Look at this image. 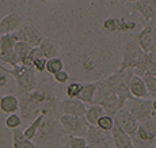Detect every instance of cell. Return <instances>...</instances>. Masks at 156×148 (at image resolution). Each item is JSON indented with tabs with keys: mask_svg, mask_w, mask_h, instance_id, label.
<instances>
[{
	"mask_svg": "<svg viewBox=\"0 0 156 148\" xmlns=\"http://www.w3.org/2000/svg\"><path fill=\"white\" fill-rule=\"evenodd\" d=\"M136 41L139 42V45L141 46V49L145 53H149L154 50L155 38H154V25H152V20L143 27L141 31L137 33Z\"/></svg>",
	"mask_w": 156,
	"mask_h": 148,
	"instance_id": "14",
	"label": "cell"
},
{
	"mask_svg": "<svg viewBox=\"0 0 156 148\" xmlns=\"http://www.w3.org/2000/svg\"><path fill=\"white\" fill-rule=\"evenodd\" d=\"M136 29V23L134 22H128L124 18H119V25H118V31H132Z\"/></svg>",
	"mask_w": 156,
	"mask_h": 148,
	"instance_id": "36",
	"label": "cell"
},
{
	"mask_svg": "<svg viewBox=\"0 0 156 148\" xmlns=\"http://www.w3.org/2000/svg\"><path fill=\"white\" fill-rule=\"evenodd\" d=\"M22 25H23V18L18 13H15V11H11L3 19H0V35L12 34Z\"/></svg>",
	"mask_w": 156,
	"mask_h": 148,
	"instance_id": "15",
	"label": "cell"
},
{
	"mask_svg": "<svg viewBox=\"0 0 156 148\" xmlns=\"http://www.w3.org/2000/svg\"><path fill=\"white\" fill-rule=\"evenodd\" d=\"M4 124H5V126H7L8 129L14 131V129L20 128V125L23 124V121H22V117H20V114H18V113H11V114H8V116L5 117Z\"/></svg>",
	"mask_w": 156,
	"mask_h": 148,
	"instance_id": "29",
	"label": "cell"
},
{
	"mask_svg": "<svg viewBox=\"0 0 156 148\" xmlns=\"http://www.w3.org/2000/svg\"><path fill=\"white\" fill-rule=\"evenodd\" d=\"M58 117L60 116H50V114H46L44 117L42 124L34 137V141L38 147H58V143L62 140V136L67 135L62 126L60 125Z\"/></svg>",
	"mask_w": 156,
	"mask_h": 148,
	"instance_id": "2",
	"label": "cell"
},
{
	"mask_svg": "<svg viewBox=\"0 0 156 148\" xmlns=\"http://www.w3.org/2000/svg\"><path fill=\"white\" fill-rule=\"evenodd\" d=\"M7 83H8L7 74H5V75H2V76H0V87H4V86H7Z\"/></svg>",
	"mask_w": 156,
	"mask_h": 148,
	"instance_id": "39",
	"label": "cell"
},
{
	"mask_svg": "<svg viewBox=\"0 0 156 148\" xmlns=\"http://www.w3.org/2000/svg\"><path fill=\"white\" fill-rule=\"evenodd\" d=\"M82 87L83 84L79 83V81H72L67 86V88H65V94H67L68 98H77L80 94V91H82Z\"/></svg>",
	"mask_w": 156,
	"mask_h": 148,
	"instance_id": "32",
	"label": "cell"
},
{
	"mask_svg": "<svg viewBox=\"0 0 156 148\" xmlns=\"http://www.w3.org/2000/svg\"><path fill=\"white\" fill-rule=\"evenodd\" d=\"M0 61L4 63V64L11 65V67H15V65L20 64L19 56H18V53L15 52V49L10 50V52H7L4 54H2V56H0Z\"/></svg>",
	"mask_w": 156,
	"mask_h": 148,
	"instance_id": "30",
	"label": "cell"
},
{
	"mask_svg": "<svg viewBox=\"0 0 156 148\" xmlns=\"http://www.w3.org/2000/svg\"><path fill=\"white\" fill-rule=\"evenodd\" d=\"M152 109H154V111H155V114H156V98L152 99Z\"/></svg>",
	"mask_w": 156,
	"mask_h": 148,
	"instance_id": "41",
	"label": "cell"
},
{
	"mask_svg": "<svg viewBox=\"0 0 156 148\" xmlns=\"http://www.w3.org/2000/svg\"><path fill=\"white\" fill-rule=\"evenodd\" d=\"M38 3H50V2H62V0H34Z\"/></svg>",
	"mask_w": 156,
	"mask_h": 148,
	"instance_id": "40",
	"label": "cell"
},
{
	"mask_svg": "<svg viewBox=\"0 0 156 148\" xmlns=\"http://www.w3.org/2000/svg\"><path fill=\"white\" fill-rule=\"evenodd\" d=\"M156 139V116L149 121L139 125L134 144L137 148H154V140Z\"/></svg>",
	"mask_w": 156,
	"mask_h": 148,
	"instance_id": "8",
	"label": "cell"
},
{
	"mask_svg": "<svg viewBox=\"0 0 156 148\" xmlns=\"http://www.w3.org/2000/svg\"><path fill=\"white\" fill-rule=\"evenodd\" d=\"M64 67V63L60 57H52V59H48V63H46V72L49 75H55L57 72H60Z\"/></svg>",
	"mask_w": 156,
	"mask_h": 148,
	"instance_id": "28",
	"label": "cell"
},
{
	"mask_svg": "<svg viewBox=\"0 0 156 148\" xmlns=\"http://www.w3.org/2000/svg\"><path fill=\"white\" fill-rule=\"evenodd\" d=\"M145 52L141 49V46L139 45V42L136 41V38L129 37L125 41L124 46V53H122V60L119 64L118 69H136L144 63L145 59Z\"/></svg>",
	"mask_w": 156,
	"mask_h": 148,
	"instance_id": "5",
	"label": "cell"
},
{
	"mask_svg": "<svg viewBox=\"0 0 156 148\" xmlns=\"http://www.w3.org/2000/svg\"><path fill=\"white\" fill-rule=\"evenodd\" d=\"M105 109L98 103H91L88 107H87V111L84 114V118L88 125H97L98 121H99L101 117L105 116Z\"/></svg>",
	"mask_w": 156,
	"mask_h": 148,
	"instance_id": "21",
	"label": "cell"
},
{
	"mask_svg": "<svg viewBox=\"0 0 156 148\" xmlns=\"http://www.w3.org/2000/svg\"><path fill=\"white\" fill-rule=\"evenodd\" d=\"M141 78L144 79V81H145V86H147V88H148L149 96L156 98V75L149 71H145Z\"/></svg>",
	"mask_w": 156,
	"mask_h": 148,
	"instance_id": "26",
	"label": "cell"
},
{
	"mask_svg": "<svg viewBox=\"0 0 156 148\" xmlns=\"http://www.w3.org/2000/svg\"><path fill=\"white\" fill-rule=\"evenodd\" d=\"M14 35L16 37L18 41L26 42V44H29L31 48L40 46V44L45 38L42 35V31H41V30L31 22L22 25L14 33Z\"/></svg>",
	"mask_w": 156,
	"mask_h": 148,
	"instance_id": "10",
	"label": "cell"
},
{
	"mask_svg": "<svg viewBox=\"0 0 156 148\" xmlns=\"http://www.w3.org/2000/svg\"><path fill=\"white\" fill-rule=\"evenodd\" d=\"M118 25H119V18H107L103 20L102 29L107 33H115L118 31Z\"/></svg>",
	"mask_w": 156,
	"mask_h": 148,
	"instance_id": "33",
	"label": "cell"
},
{
	"mask_svg": "<svg viewBox=\"0 0 156 148\" xmlns=\"http://www.w3.org/2000/svg\"><path fill=\"white\" fill-rule=\"evenodd\" d=\"M154 147L156 148V139H155V140H154Z\"/></svg>",
	"mask_w": 156,
	"mask_h": 148,
	"instance_id": "45",
	"label": "cell"
},
{
	"mask_svg": "<svg viewBox=\"0 0 156 148\" xmlns=\"http://www.w3.org/2000/svg\"><path fill=\"white\" fill-rule=\"evenodd\" d=\"M83 68L86 69V71H94V68H95V63H94V60L92 59H87L84 63H83Z\"/></svg>",
	"mask_w": 156,
	"mask_h": 148,
	"instance_id": "38",
	"label": "cell"
},
{
	"mask_svg": "<svg viewBox=\"0 0 156 148\" xmlns=\"http://www.w3.org/2000/svg\"><path fill=\"white\" fill-rule=\"evenodd\" d=\"M154 148H155V147H154Z\"/></svg>",
	"mask_w": 156,
	"mask_h": 148,
	"instance_id": "48",
	"label": "cell"
},
{
	"mask_svg": "<svg viewBox=\"0 0 156 148\" xmlns=\"http://www.w3.org/2000/svg\"><path fill=\"white\" fill-rule=\"evenodd\" d=\"M12 148H40L33 140L25 136L19 128L12 131Z\"/></svg>",
	"mask_w": 156,
	"mask_h": 148,
	"instance_id": "20",
	"label": "cell"
},
{
	"mask_svg": "<svg viewBox=\"0 0 156 148\" xmlns=\"http://www.w3.org/2000/svg\"><path fill=\"white\" fill-rule=\"evenodd\" d=\"M16 37L12 34H4V35H0V56L10 50L15 49V45H16Z\"/></svg>",
	"mask_w": 156,
	"mask_h": 148,
	"instance_id": "23",
	"label": "cell"
},
{
	"mask_svg": "<svg viewBox=\"0 0 156 148\" xmlns=\"http://www.w3.org/2000/svg\"><path fill=\"white\" fill-rule=\"evenodd\" d=\"M114 148H115V147H114Z\"/></svg>",
	"mask_w": 156,
	"mask_h": 148,
	"instance_id": "46",
	"label": "cell"
},
{
	"mask_svg": "<svg viewBox=\"0 0 156 148\" xmlns=\"http://www.w3.org/2000/svg\"><path fill=\"white\" fill-rule=\"evenodd\" d=\"M44 117H45V114H44V113H41L40 116L37 117V118H34V120H33V121L30 122V124H27V126H26V129H25V131H23V133H25L26 137L30 139V140H34L35 135H37L38 129H40L41 124H42Z\"/></svg>",
	"mask_w": 156,
	"mask_h": 148,
	"instance_id": "24",
	"label": "cell"
},
{
	"mask_svg": "<svg viewBox=\"0 0 156 148\" xmlns=\"http://www.w3.org/2000/svg\"><path fill=\"white\" fill-rule=\"evenodd\" d=\"M152 52H155V53H156V44H155V46H154V50H152Z\"/></svg>",
	"mask_w": 156,
	"mask_h": 148,
	"instance_id": "44",
	"label": "cell"
},
{
	"mask_svg": "<svg viewBox=\"0 0 156 148\" xmlns=\"http://www.w3.org/2000/svg\"><path fill=\"white\" fill-rule=\"evenodd\" d=\"M58 114H72V116H79V117H84L87 106L84 102H82L77 98H68V99H62L58 102Z\"/></svg>",
	"mask_w": 156,
	"mask_h": 148,
	"instance_id": "13",
	"label": "cell"
},
{
	"mask_svg": "<svg viewBox=\"0 0 156 148\" xmlns=\"http://www.w3.org/2000/svg\"><path fill=\"white\" fill-rule=\"evenodd\" d=\"M132 10L137 11L148 23L156 18V0H140L137 3H133Z\"/></svg>",
	"mask_w": 156,
	"mask_h": 148,
	"instance_id": "16",
	"label": "cell"
},
{
	"mask_svg": "<svg viewBox=\"0 0 156 148\" xmlns=\"http://www.w3.org/2000/svg\"><path fill=\"white\" fill-rule=\"evenodd\" d=\"M86 139L90 148H112L110 144H113L112 133L102 131L97 125H88Z\"/></svg>",
	"mask_w": 156,
	"mask_h": 148,
	"instance_id": "11",
	"label": "cell"
},
{
	"mask_svg": "<svg viewBox=\"0 0 156 148\" xmlns=\"http://www.w3.org/2000/svg\"><path fill=\"white\" fill-rule=\"evenodd\" d=\"M31 49H33V48L30 46L29 44L23 42V41H18L16 45H15V52L18 53V56H19V60H20V61H22V59H23L25 56H27Z\"/></svg>",
	"mask_w": 156,
	"mask_h": 148,
	"instance_id": "34",
	"label": "cell"
},
{
	"mask_svg": "<svg viewBox=\"0 0 156 148\" xmlns=\"http://www.w3.org/2000/svg\"><path fill=\"white\" fill-rule=\"evenodd\" d=\"M97 94V81H90V83H83L82 91H80L77 99L84 102L86 105L94 103V98Z\"/></svg>",
	"mask_w": 156,
	"mask_h": 148,
	"instance_id": "22",
	"label": "cell"
},
{
	"mask_svg": "<svg viewBox=\"0 0 156 148\" xmlns=\"http://www.w3.org/2000/svg\"><path fill=\"white\" fill-rule=\"evenodd\" d=\"M53 79H55L56 83L64 84V83H67V81H69V75H68V72H65L64 69H61L60 72L53 75Z\"/></svg>",
	"mask_w": 156,
	"mask_h": 148,
	"instance_id": "37",
	"label": "cell"
},
{
	"mask_svg": "<svg viewBox=\"0 0 156 148\" xmlns=\"http://www.w3.org/2000/svg\"><path fill=\"white\" fill-rule=\"evenodd\" d=\"M129 91H130V95L133 98H143V99L149 98V92L145 86V81L139 75H133L132 76L130 83H129Z\"/></svg>",
	"mask_w": 156,
	"mask_h": 148,
	"instance_id": "18",
	"label": "cell"
},
{
	"mask_svg": "<svg viewBox=\"0 0 156 148\" xmlns=\"http://www.w3.org/2000/svg\"><path fill=\"white\" fill-rule=\"evenodd\" d=\"M114 120H115V124L118 126H121L126 133L130 136L132 139H136V135H137V129H139V125L140 122L132 116L130 113L126 110V109H119L118 113L114 116Z\"/></svg>",
	"mask_w": 156,
	"mask_h": 148,
	"instance_id": "12",
	"label": "cell"
},
{
	"mask_svg": "<svg viewBox=\"0 0 156 148\" xmlns=\"http://www.w3.org/2000/svg\"><path fill=\"white\" fill-rule=\"evenodd\" d=\"M60 148H71V147H69V146H68V144H67V143H64V144H62V146H61V147H60Z\"/></svg>",
	"mask_w": 156,
	"mask_h": 148,
	"instance_id": "43",
	"label": "cell"
},
{
	"mask_svg": "<svg viewBox=\"0 0 156 148\" xmlns=\"http://www.w3.org/2000/svg\"><path fill=\"white\" fill-rule=\"evenodd\" d=\"M65 143H67L71 148H88V143H87L86 136L68 135Z\"/></svg>",
	"mask_w": 156,
	"mask_h": 148,
	"instance_id": "27",
	"label": "cell"
},
{
	"mask_svg": "<svg viewBox=\"0 0 156 148\" xmlns=\"http://www.w3.org/2000/svg\"><path fill=\"white\" fill-rule=\"evenodd\" d=\"M88 148H90V147H88Z\"/></svg>",
	"mask_w": 156,
	"mask_h": 148,
	"instance_id": "47",
	"label": "cell"
},
{
	"mask_svg": "<svg viewBox=\"0 0 156 148\" xmlns=\"http://www.w3.org/2000/svg\"><path fill=\"white\" fill-rule=\"evenodd\" d=\"M0 110L5 114L18 113L19 111V99L14 94L3 95L0 98Z\"/></svg>",
	"mask_w": 156,
	"mask_h": 148,
	"instance_id": "19",
	"label": "cell"
},
{
	"mask_svg": "<svg viewBox=\"0 0 156 148\" xmlns=\"http://www.w3.org/2000/svg\"><path fill=\"white\" fill-rule=\"evenodd\" d=\"M114 125H115V120H114L113 116H109V114H105L103 117H101L97 124V126H99L102 131L105 132H112Z\"/></svg>",
	"mask_w": 156,
	"mask_h": 148,
	"instance_id": "31",
	"label": "cell"
},
{
	"mask_svg": "<svg viewBox=\"0 0 156 148\" xmlns=\"http://www.w3.org/2000/svg\"><path fill=\"white\" fill-rule=\"evenodd\" d=\"M19 99V114L23 122L30 124L41 114L44 103L46 101L45 84H38L31 91H18Z\"/></svg>",
	"mask_w": 156,
	"mask_h": 148,
	"instance_id": "1",
	"label": "cell"
},
{
	"mask_svg": "<svg viewBox=\"0 0 156 148\" xmlns=\"http://www.w3.org/2000/svg\"><path fill=\"white\" fill-rule=\"evenodd\" d=\"M110 133H112L113 144L115 148H137L133 139H132L121 126L117 125V124L114 125V128L112 129Z\"/></svg>",
	"mask_w": 156,
	"mask_h": 148,
	"instance_id": "17",
	"label": "cell"
},
{
	"mask_svg": "<svg viewBox=\"0 0 156 148\" xmlns=\"http://www.w3.org/2000/svg\"><path fill=\"white\" fill-rule=\"evenodd\" d=\"M125 109L137 120L140 124L149 121L156 116L152 109V99H143V98H130L125 103Z\"/></svg>",
	"mask_w": 156,
	"mask_h": 148,
	"instance_id": "7",
	"label": "cell"
},
{
	"mask_svg": "<svg viewBox=\"0 0 156 148\" xmlns=\"http://www.w3.org/2000/svg\"><path fill=\"white\" fill-rule=\"evenodd\" d=\"M94 103L101 105L105 109V113L113 117L121 109L118 95L115 92V88H114L110 76L97 81V94L94 98Z\"/></svg>",
	"mask_w": 156,
	"mask_h": 148,
	"instance_id": "3",
	"label": "cell"
},
{
	"mask_svg": "<svg viewBox=\"0 0 156 148\" xmlns=\"http://www.w3.org/2000/svg\"><path fill=\"white\" fill-rule=\"evenodd\" d=\"M41 49V52H42L44 57H46V59H52V57H60V53L58 50L56 49L55 44H53L52 41L49 40V38H44L42 42L40 44V46H38Z\"/></svg>",
	"mask_w": 156,
	"mask_h": 148,
	"instance_id": "25",
	"label": "cell"
},
{
	"mask_svg": "<svg viewBox=\"0 0 156 148\" xmlns=\"http://www.w3.org/2000/svg\"><path fill=\"white\" fill-rule=\"evenodd\" d=\"M133 75H134L133 69H124V71L118 69V71H115L114 74L110 75L113 86H114V88H115L117 95H118L121 109L125 107V103H126L129 99L133 98V96L130 95V91H129V83H130V79Z\"/></svg>",
	"mask_w": 156,
	"mask_h": 148,
	"instance_id": "6",
	"label": "cell"
},
{
	"mask_svg": "<svg viewBox=\"0 0 156 148\" xmlns=\"http://www.w3.org/2000/svg\"><path fill=\"white\" fill-rule=\"evenodd\" d=\"M58 121L67 136H86V132L88 129V124H87L84 117L72 116V114H61L58 117Z\"/></svg>",
	"mask_w": 156,
	"mask_h": 148,
	"instance_id": "9",
	"label": "cell"
},
{
	"mask_svg": "<svg viewBox=\"0 0 156 148\" xmlns=\"http://www.w3.org/2000/svg\"><path fill=\"white\" fill-rule=\"evenodd\" d=\"M46 63H48L46 57H38V59L34 60V64H33V67H34V69L37 72L42 74V72L46 71Z\"/></svg>",
	"mask_w": 156,
	"mask_h": 148,
	"instance_id": "35",
	"label": "cell"
},
{
	"mask_svg": "<svg viewBox=\"0 0 156 148\" xmlns=\"http://www.w3.org/2000/svg\"><path fill=\"white\" fill-rule=\"evenodd\" d=\"M128 3H130V4H133V3H137V2H140V0H126Z\"/></svg>",
	"mask_w": 156,
	"mask_h": 148,
	"instance_id": "42",
	"label": "cell"
},
{
	"mask_svg": "<svg viewBox=\"0 0 156 148\" xmlns=\"http://www.w3.org/2000/svg\"><path fill=\"white\" fill-rule=\"evenodd\" d=\"M0 69L4 74L11 75L16 83L18 91H31L38 86L37 81V71L34 67H26V65L18 64L15 67L7 69L4 65L0 64Z\"/></svg>",
	"mask_w": 156,
	"mask_h": 148,
	"instance_id": "4",
	"label": "cell"
}]
</instances>
